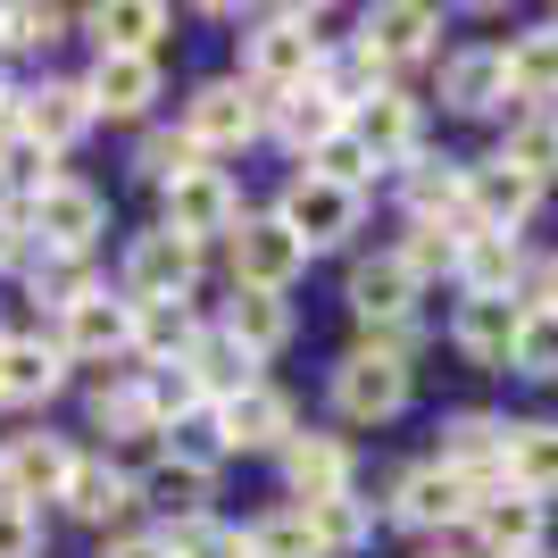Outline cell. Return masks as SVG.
<instances>
[{
  "label": "cell",
  "instance_id": "obj_1",
  "mask_svg": "<svg viewBox=\"0 0 558 558\" xmlns=\"http://www.w3.org/2000/svg\"><path fill=\"white\" fill-rule=\"evenodd\" d=\"M242 68H251V93H267V100L317 84V68H326L317 17H308V9H276V17H258L251 34H242Z\"/></svg>",
  "mask_w": 558,
  "mask_h": 558
},
{
  "label": "cell",
  "instance_id": "obj_2",
  "mask_svg": "<svg viewBox=\"0 0 558 558\" xmlns=\"http://www.w3.org/2000/svg\"><path fill=\"white\" fill-rule=\"evenodd\" d=\"M17 226H25V242H43V258H84L100 233H109V201H100L84 175H50L17 209Z\"/></svg>",
  "mask_w": 558,
  "mask_h": 558
},
{
  "label": "cell",
  "instance_id": "obj_3",
  "mask_svg": "<svg viewBox=\"0 0 558 558\" xmlns=\"http://www.w3.org/2000/svg\"><path fill=\"white\" fill-rule=\"evenodd\" d=\"M333 409H342L350 425H384L409 409V350L400 342H359L333 367Z\"/></svg>",
  "mask_w": 558,
  "mask_h": 558
},
{
  "label": "cell",
  "instance_id": "obj_4",
  "mask_svg": "<svg viewBox=\"0 0 558 558\" xmlns=\"http://www.w3.org/2000/svg\"><path fill=\"white\" fill-rule=\"evenodd\" d=\"M359 217H367V192H342V184H326V175H308V167L283 184V201H276V226L292 233L301 251H333V242H350Z\"/></svg>",
  "mask_w": 558,
  "mask_h": 558
},
{
  "label": "cell",
  "instance_id": "obj_5",
  "mask_svg": "<svg viewBox=\"0 0 558 558\" xmlns=\"http://www.w3.org/2000/svg\"><path fill=\"white\" fill-rule=\"evenodd\" d=\"M417 292H425V283L409 276V258H400V251H375V258H359V267H350V308L375 326V342H400V350H409Z\"/></svg>",
  "mask_w": 558,
  "mask_h": 558
},
{
  "label": "cell",
  "instance_id": "obj_6",
  "mask_svg": "<svg viewBox=\"0 0 558 558\" xmlns=\"http://www.w3.org/2000/svg\"><path fill=\"white\" fill-rule=\"evenodd\" d=\"M192 276H201V251H192L184 233H134V251H125V276L117 292L134 308H159V301H192Z\"/></svg>",
  "mask_w": 558,
  "mask_h": 558
},
{
  "label": "cell",
  "instance_id": "obj_7",
  "mask_svg": "<svg viewBox=\"0 0 558 558\" xmlns=\"http://www.w3.org/2000/svg\"><path fill=\"white\" fill-rule=\"evenodd\" d=\"M59 350H68V359H134V301L84 283V292L59 308Z\"/></svg>",
  "mask_w": 558,
  "mask_h": 558
},
{
  "label": "cell",
  "instance_id": "obj_8",
  "mask_svg": "<svg viewBox=\"0 0 558 558\" xmlns=\"http://www.w3.org/2000/svg\"><path fill=\"white\" fill-rule=\"evenodd\" d=\"M258 125H267V100L251 84H233V75H217L184 100V134L201 150H242V142H258Z\"/></svg>",
  "mask_w": 558,
  "mask_h": 558
},
{
  "label": "cell",
  "instance_id": "obj_9",
  "mask_svg": "<svg viewBox=\"0 0 558 558\" xmlns=\"http://www.w3.org/2000/svg\"><path fill=\"white\" fill-rule=\"evenodd\" d=\"M233 226H242V192H233L226 167H192L184 184H167V233H184L192 251L209 233H233Z\"/></svg>",
  "mask_w": 558,
  "mask_h": 558
},
{
  "label": "cell",
  "instance_id": "obj_10",
  "mask_svg": "<svg viewBox=\"0 0 558 558\" xmlns=\"http://www.w3.org/2000/svg\"><path fill=\"white\" fill-rule=\"evenodd\" d=\"M442 466L475 492V500H484V492H500V484H509V425L484 417V409L450 417V425H442Z\"/></svg>",
  "mask_w": 558,
  "mask_h": 558
},
{
  "label": "cell",
  "instance_id": "obj_11",
  "mask_svg": "<svg viewBox=\"0 0 558 558\" xmlns=\"http://www.w3.org/2000/svg\"><path fill=\"white\" fill-rule=\"evenodd\" d=\"M301 267H308V251L276 217H242V226H233V283H242V292H292Z\"/></svg>",
  "mask_w": 558,
  "mask_h": 558
},
{
  "label": "cell",
  "instance_id": "obj_12",
  "mask_svg": "<svg viewBox=\"0 0 558 558\" xmlns=\"http://www.w3.org/2000/svg\"><path fill=\"white\" fill-rule=\"evenodd\" d=\"M392 517H400V525H417V534H450V525L475 517V492H466L442 459H425V466H409V475L392 484Z\"/></svg>",
  "mask_w": 558,
  "mask_h": 558
},
{
  "label": "cell",
  "instance_id": "obj_13",
  "mask_svg": "<svg viewBox=\"0 0 558 558\" xmlns=\"http://www.w3.org/2000/svg\"><path fill=\"white\" fill-rule=\"evenodd\" d=\"M466 525H475V558H534V550H542V534H550V517H542V500H525L517 484L484 492Z\"/></svg>",
  "mask_w": 558,
  "mask_h": 558
},
{
  "label": "cell",
  "instance_id": "obj_14",
  "mask_svg": "<svg viewBox=\"0 0 558 558\" xmlns=\"http://www.w3.org/2000/svg\"><path fill=\"white\" fill-rule=\"evenodd\" d=\"M68 475H75V450H68V434H17V442L0 450V492L9 500H59L68 492Z\"/></svg>",
  "mask_w": 558,
  "mask_h": 558
},
{
  "label": "cell",
  "instance_id": "obj_15",
  "mask_svg": "<svg viewBox=\"0 0 558 558\" xmlns=\"http://www.w3.org/2000/svg\"><path fill=\"white\" fill-rule=\"evenodd\" d=\"M534 209H542V184H534V175H517L509 159L466 167V226H484V233H517Z\"/></svg>",
  "mask_w": 558,
  "mask_h": 558
},
{
  "label": "cell",
  "instance_id": "obj_16",
  "mask_svg": "<svg viewBox=\"0 0 558 558\" xmlns=\"http://www.w3.org/2000/svg\"><path fill=\"white\" fill-rule=\"evenodd\" d=\"M159 59H142V50H100L93 75H84V100H93V117H150V100H159Z\"/></svg>",
  "mask_w": 558,
  "mask_h": 558
},
{
  "label": "cell",
  "instance_id": "obj_17",
  "mask_svg": "<svg viewBox=\"0 0 558 558\" xmlns=\"http://www.w3.org/2000/svg\"><path fill=\"white\" fill-rule=\"evenodd\" d=\"M59 384H68V350L59 342H43V333H0V400L43 409Z\"/></svg>",
  "mask_w": 558,
  "mask_h": 558
},
{
  "label": "cell",
  "instance_id": "obj_18",
  "mask_svg": "<svg viewBox=\"0 0 558 558\" xmlns=\"http://www.w3.org/2000/svg\"><path fill=\"white\" fill-rule=\"evenodd\" d=\"M283 484L301 492V509L342 500L350 492V442L342 434H292V442H283Z\"/></svg>",
  "mask_w": 558,
  "mask_h": 558
},
{
  "label": "cell",
  "instance_id": "obj_19",
  "mask_svg": "<svg viewBox=\"0 0 558 558\" xmlns=\"http://www.w3.org/2000/svg\"><path fill=\"white\" fill-rule=\"evenodd\" d=\"M350 142H359L375 167H409L417 159V100H400V93L359 100V109H350Z\"/></svg>",
  "mask_w": 558,
  "mask_h": 558
},
{
  "label": "cell",
  "instance_id": "obj_20",
  "mask_svg": "<svg viewBox=\"0 0 558 558\" xmlns=\"http://www.w3.org/2000/svg\"><path fill=\"white\" fill-rule=\"evenodd\" d=\"M217 425H226V450H283L292 442V400L276 384H251V392L217 400Z\"/></svg>",
  "mask_w": 558,
  "mask_h": 558
},
{
  "label": "cell",
  "instance_id": "obj_21",
  "mask_svg": "<svg viewBox=\"0 0 558 558\" xmlns=\"http://www.w3.org/2000/svg\"><path fill=\"white\" fill-rule=\"evenodd\" d=\"M267 125H276V142L292 150V159H308L317 142H333L350 125V109L326 93V84H301V93H283V100H267Z\"/></svg>",
  "mask_w": 558,
  "mask_h": 558
},
{
  "label": "cell",
  "instance_id": "obj_22",
  "mask_svg": "<svg viewBox=\"0 0 558 558\" xmlns=\"http://www.w3.org/2000/svg\"><path fill=\"white\" fill-rule=\"evenodd\" d=\"M500 100H509V68H500V50H492V43H466V50L442 59V109L492 117Z\"/></svg>",
  "mask_w": 558,
  "mask_h": 558
},
{
  "label": "cell",
  "instance_id": "obj_23",
  "mask_svg": "<svg viewBox=\"0 0 558 558\" xmlns=\"http://www.w3.org/2000/svg\"><path fill=\"white\" fill-rule=\"evenodd\" d=\"M359 43H367L384 68H392V59H425V50L442 43V9H417V0H384V9H367Z\"/></svg>",
  "mask_w": 558,
  "mask_h": 558
},
{
  "label": "cell",
  "instance_id": "obj_24",
  "mask_svg": "<svg viewBox=\"0 0 558 558\" xmlns=\"http://www.w3.org/2000/svg\"><path fill=\"white\" fill-rule=\"evenodd\" d=\"M409 226H466V167L459 159H409Z\"/></svg>",
  "mask_w": 558,
  "mask_h": 558
},
{
  "label": "cell",
  "instance_id": "obj_25",
  "mask_svg": "<svg viewBox=\"0 0 558 558\" xmlns=\"http://www.w3.org/2000/svg\"><path fill=\"white\" fill-rule=\"evenodd\" d=\"M517 276H525V258H517V233H466V251H459V292L466 301H509Z\"/></svg>",
  "mask_w": 558,
  "mask_h": 558
},
{
  "label": "cell",
  "instance_id": "obj_26",
  "mask_svg": "<svg viewBox=\"0 0 558 558\" xmlns=\"http://www.w3.org/2000/svg\"><path fill=\"white\" fill-rule=\"evenodd\" d=\"M17 125L43 142V150H68V142L93 134V100H84V84H34Z\"/></svg>",
  "mask_w": 558,
  "mask_h": 558
},
{
  "label": "cell",
  "instance_id": "obj_27",
  "mask_svg": "<svg viewBox=\"0 0 558 558\" xmlns=\"http://www.w3.org/2000/svg\"><path fill=\"white\" fill-rule=\"evenodd\" d=\"M517 317H525L517 301H459V317H450V342H459L475 367H509Z\"/></svg>",
  "mask_w": 558,
  "mask_h": 558
},
{
  "label": "cell",
  "instance_id": "obj_28",
  "mask_svg": "<svg viewBox=\"0 0 558 558\" xmlns=\"http://www.w3.org/2000/svg\"><path fill=\"white\" fill-rule=\"evenodd\" d=\"M59 500H68V517H84V525H117V517L142 500V484H134V475H117L109 459H75V475H68Z\"/></svg>",
  "mask_w": 558,
  "mask_h": 558
},
{
  "label": "cell",
  "instance_id": "obj_29",
  "mask_svg": "<svg viewBox=\"0 0 558 558\" xmlns=\"http://www.w3.org/2000/svg\"><path fill=\"white\" fill-rule=\"evenodd\" d=\"M184 375H192V384H201V400H209V409H217V400H233V392H251V384H258V359H251V350H242V342H233V333H201V342H192V359H184Z\"/></svg>",
  "mask_w": 558,
  "mask_h": 558
},
{
  "label": "cell",
  "instance_id": "obj_30",
  "mask_svg": "<svg viewBox=\"0 0 558 558\" xmlns=\"http://www.w3.org/2000/svg\"><path fill=\"white\" fill-rule=\"evenodd\" d=\"M500 68H509V100H534V109H550V100H558V25L509 34Z\"/></svg>",
  "mask_w": 558,
  "mask_h": 558
},
{
  "label": "cell",
  "instance_id": "obj_31",
  "mask_svg": "<svg viewBox=\"0 0 558 558\" xmlns=\"http://www.w3.org/2000/svg\"><path fill=\"white\" fill-rule=\"evenodd\" d=\"M217 333H233L251 359H276V350L292 342V308H283V292H242V283H233V308H226Z\"/></svg>",
  "mask_w": 558,
  "mask_h": 558
},
{
  "label": "cell",
  "instance_id": "obj_32",
  "mask_svg": "<svg viewBox=\"0 0 558 558\" xmlns=\"http://www.w3.org/2000/svg\"><path fill=\"white\" fill-rule=\"evenodd\" d=\"M192 342H201V317H192V301L134 308V359H150V367H184Z\"/></svg>",
  "mask_w": 558,
  "mask_h": 558
},
{
  "label": "cell",
  "instance_id": "obj_33",
  "mask_svg": "<svg viewBox=\"0 0 558 558\" xmlns=\"http://www.w3.org/2000/svg\"><path fill=\"white\" fill-rule=\"evenodd\" d=\"M509 484L525 492V500H550L558 492V417L509 425Z\"/></svg>",
  "mask_w": 558,
  "mask_h": 558
},
{
  "label": "cell",
  "instance_id": "obj_34",
  "mask_svg": "<svg viewBox=\"0 0 558 558\" xmlns=\"http://www.w3.org/2000/svg\"><path fill=\"white\" fill-rule=\"evenodd\" d=\"M301 517H308V534H317L326 558H359L375 542V509H367V500H350V492H342V500H317V509H301Z\"/></svg>",
  "mask_w": 558,
  "mask_h": 558
},
{
  "label": "cell",
  "instance_id": "obj_35",
  "mask_svg": "<svg viewBox=\"0 0 558 558\" xmlns=\"http://www.w3.org/2000/svg\"><path fill=\"white\" fill-rule=\"evenodd\" d=\"M93 425L109 434V442H125V434H159L150 375H134V384H100V392H93Z\"/></svg>",
  "mask_w": 558,
  "mask_h": 558
},
{
  "label": "cell",
  "instance_id": "obj_36",
  "mask_svg": "<svg viewBox=\"0 0 558 558\" xmlns=\"http://www.w3.org/2000/svg\"><path fill=\"white\" fill-rule=\"evenodd\" d=\"M93 34L100 50H142L150 59V43L167 34V9L159 0H109V9H93Z\"/></svg>",
  "mask_w": 558,
  "mask_h": 558
},
{
  "label": "cell",
  "instance_id": "obj_37",
  "mask_svg": "<svg viewBox=\"0 0 558 558\" xmlns=\"http://www.w3.org/2000/svg\"><path fill=\"white\" fill-rule=\"evenodd\" d=\"M159 434H167V459L192 466V475H217V466L233 459V450H226V425H217V409H192V417L159 425Z\"/></svg>",
  "mask_w": 558,
  "mask_h": 558
},
{
  "label": "cell",
  "instance_id": "obj_38",
  "mask_svg": "<svg viewBox=\"0 0 558 558\" xmlns=\"http://www.w3.org/2000/svg\"><path fill=\"white\" fill-rule=\"evenodd\" d=\"M317 84H326L342 109H359V100H375V93H392L384 84V59H375L367 43H350V50H326V68H317Z\"/></svg>",
  "mask_w": 558,
  "mask_h": 558
},
{
  "label": "cell",
  "instance_id": "obj_39",
  "mask_svg": "<svg viewBox=\"0 0 558 558\" xmlns=\"http://www.w3.org/2000/svg\"><path fill=\"white\" fill-rule=\"evenodd\" d=\"M500 159L517 167V175H558V117L550 109H534V117H517L509 134H500Z\"/></svg>",
  "mask_w": 558,
  "mask_h": 558
},
{
  "label": "cell",
  "instance_id": "obj_40",
  "mask_svg": "<svg viewBox=\"0 0 558 558\" xmlns=\"http://www.w3.org/2000/svg\"><path fill=\"white\" fill-rule=\"evenodd\" d=\"M134 484H142V500H159V509L175 517V525L209 517V509H201V500H209V475H192V466H175V459H167V466H150V475H134Z\"/></svg>",
  "mask_w": 558,
  "mask_h": 558
},
{
  "label": "cell",
  "instance_id": "obj_41",
  "mask_svg": "<svg viewBox=\"0 0 558 558\" xmlns=\"http://www.w3.org/2000/svg\"><path fill=\"white\" fill-rule=\"evenodd\" d=\"M134 167H142V175H150V184L167 192V184H184L192 167H209V150H201V142H192V134H167V125H159V134H142Z\"/></svg>",
  "mask_w": 558,
  "mask_h": 558
},
{
  "label": "cell",
  "instance_id": "obj_42",
  "mask_svg": "<svg viewBox=\"0 0 558 558\" xmlns=\"http://www.w3.org/2000/svg\"><path fill=\"white\" fill-rule=\"evenodd\" d=\"M475 226H409V242H400V258H409V276H459V251Z\"/></svg>",
  "mask_w": 558,
  "mask_h": 558
},
{
  "label": "cell",
  "instance_id": "obj_43",
  "mask_svg": "<svg viewBox=\"0 0 558 558\" xmlns=\"http://www.w3.org/2000/svg\"><path fill=\"white\" fill-rule=\"evenodd\" d=\"M50 159H59V150H43V142L25 134V125H0V184H17L25 201H34V192H43L50 175H59Z\"/></svg>",
  "mask_w": 558,
  "mask_h": 558
},
{
  "label": "cell",
  "instance_id": "obj_44",
  "mask_svg": "<svg viewBox=\"0 0 558 558\" xmlns=\"http://www.w3.org/2000/svg\"><path fill=\"white\" fill-rule=\"evenodd\" d=\"M509 367H517V375H542V384L558 375V308H534V301H525V317H517V350H509Z\"/></svg>",
  "mask_w": 558,
  "mask_h": 558
},
{
  "label": "cell",
  "instance_id": "obj_45",
  "mask_svg": "<svg viewBox=\"0 0 558 558\" xmlns=\"http://www.w3.org/2000/svg\"><path fill=\"white\" fill-rule=\"evenodd\" d=\"M242 542H251V558H326V550H317V534H308V517H301V509L258 517V525H251Z\"/></svg>",
  "mask_w": 558,
  "mask_h": 558
},
{
  "label": "cell",
  "instance_id": "obj_46",
  "mask_svg": "<svg viewBox=\"0 0 558 558\" xmlns=\"http://www.w3.org/2000/svg\"><path fill=\"white\" fill-rule=\"evenodd\" d=\"M308 175H326V184H342V192H367V184H375V159L350 142V125H342L333 142H317V150H308Z\"/></svg>",
  "mask_w": 558,
  "mask_h": 558
},
{
  "label": "cell",
  "instance_id": "obj_47",
  "mask_svg": "<svg viewBox=\"0 0 558 558\" xmlns=\"http://www.w3.org/2000/svg\"><path fill=\"white\" fill-rule=\"evenodd\" d=\"M167 558H251V542H242V525L192 517V525H175V534H167Z\"/></svg>",
  "mask_w": 558,
  "mask_h": 558
},
{
  "label": "cell",
  "instance_id": "obj_48",
  "mask_svg": "<svg viewBox=\"0 0 558 558\" xmlns=\"http://www.w3.org/2000/svg\"><path fill=\"white\" fill-rule=\"evenodd\" d=\"M68 34V9H0V43H17V50H50Z\"/></svg>",
  "mask_w": 558,
  "mask_h": 558
},
{
  "label": "cell",
  "instance_id": "obj_49",
  "mask_svg": "<svg viewBox=\"0 0 558 558\" xmlns=\"http://www.w3.org/2000/svg\"><path fill=\"white\" fill-rule=\"evenodd\" d=\"M34 276V301H50V308H68L75 292H84V258H34L25 267Z\"/></svg>",
  "mask_w": 558,
  "mask_h": 558
},
{
  "label": "cell",
  "instance_id": "obj_50",
  "mask_svg": "<svg viewBox=\"0 0 558 558\" xmlns=\"http://www.w3.org/2000/svg\"><path fill=\"white\" fill-rule=\"evenodd\" d=\"M34 550H43V517L0 492V558H34Z\"/></svg>",
  "mask_w": 558,
  "mask_h": 558
},
{
  "label": "cell",
  "instance_id": "obj_51",
  "mask_svg": "<svg viewBox=\"0 0 558 558\" xmlns=\"http://www.w3.org/2000/svg\"><path fill=\"white\" fill-rule=\"evenodd\" d=\"M100 558H167V534H134V542H109Z\"/></svg>",
  "mask_w": 558,
  "mask_h": 558
},
{
  "label": "cell",
  "instance_id": "obj_52",
  "mask_svg": "<svg viewBox=\"0 0 558 558\" xmlns=\"http://www.w3.org/2000/svg\"><path fill=\"white\" fill-rule=\"evenodd\" d=\"M25 258V226H17V209H0V267H17Z\"/></svg>",
  "mask_w": 558,
  "mask_h": 558
},
{
  "label": "cell",
  "instance_id": "obj_53",
  "mask_svg": "<svg viewBox=\"0 0 558 558\" xmlns=\"http://www.w3.org/2000/svg\"><path fill=\"white\" fill-rule=\"evenodd\" d=\"M534 308H558V251L542 258V276H534Z\"/></svg>",
  "mask_w": 558,
  "mask_h": 558
},
{
  "label": "cell",
  "instance_id": "obj_54",
  "mask_svg": "<svg viewBox=\"0 0 558 558\" xmlns=\"http://www.w3.org/2000/svg\"><path fill=\"white\" fill-rule=\"evenodd\" d=\"M417 558H475V550H442V542H434V550H417Z\"/></svg>",
  "mask_w": 558,
  "mask_h": 558
},
{
  "label": "cell",
  "instance_id": "obj_55",
  "mask_svg": "<svg viewBox=\"0 0 558 558\" xmlns=\"http://www.w3.org/2000/svg\"><path fill=\"white\" fill-rule=\"evenodd\" d=\"M0 125H9V84H0Z\"/></svg>",
  "mask_w": 558,
  "mask_h": 558
},
{
  "label": "cell",
  "instance_id": "obj_56",
  "mask_svg": "<svg viewBox=\"0 0 558 558\" xmlns=\"http://www.w3.org/2000/svg\"><path fill=\"white\" fill-rule=\"evenodd\" d=\"M534 558H550V550H534Z\"/></svg>",
  "mask_w": 558,
  "mask_h": 558
},
{
  "label": "cell",
  "instance_id": "obj_57",
  "mask_svg": "<svg viewBox=\"0 0 558 558\" xmlns=\"http://www.w3.org/2000/svg\"><path fill=\"white\" fill-rule=\"evenodd\" d=\"M550 25H558V17H550Z\"/></svg>",
  "mask_w": 558,
  "mask_h": 558
}]
</instances>
